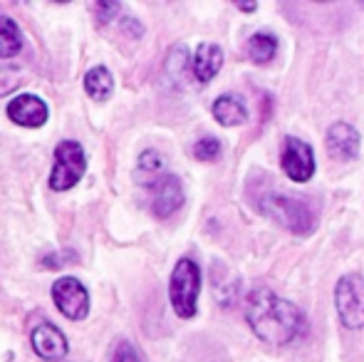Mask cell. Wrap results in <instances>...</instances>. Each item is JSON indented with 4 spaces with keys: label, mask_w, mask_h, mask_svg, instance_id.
<instances>
[{
    "label": "cell",
    "mask_w": 364,
    "mask_h": 362,
    "mask_svg": "<svg viewBox=\"0 0 364 362\" xmlns=\"http://www.w3.org/2000/svg\"><path fill=\"white\" fill-rule=\"evenodd\" d=\"M245 320L253 328L263 343L273 348L290 345L295 338H300L305 330V315L288 300L278 298L273 290L255 288L248 295V308H245Z\"/></svg>",
    "instance_id": "cell-1"
},
{
    "label": "cell",
    "mask_w": 364,
    "mask_h": 362,
    "mask_svg": "<svg viewBox=\"0 0 364 362\" xmlns=\"http://www.w3.org/2000/svg\"><path fill=\"white\" fill-rule=\"evenodd\" d=\"M198 290H201V268L191 258H181L171 273V283H168V298H171L178 318L196 315Z\"/></svg>",
    "instance_id": "cell-2"
},
{
    "label": "cell",
    "mask_w": 364,
    "mask_h": 362,
    "mask_svg": "<svg viewBox=\"0 0 364 362\" xmlns=\"http://www.w3.org/2000/svg\"><path fill=\"white\" fill-rule=\"evenodd\" d=\"M87 169V154L82 144L73 139H65L55 149L53 159V174H50V188L53 191H68L77 181L85 176Z\"/></svg>",
    "instance_id": "cell-3"
},
{
    "label": "cell",
    "mask_w": 364,
    "mask_h": 362,
    "mask_svg": "<svg viewBox=\"0 0 364 362\" xmlns=\"http://www.w3.org/2000/svg\"><path fill=\"white\" fill-rule=\"evenodd\" d=\"M263 211L295 233H310L312 226H315V218H312V211L307 208V203L290 196L273 193V196L263 198Z\"/></svg>",
    "instance_id": "cell-4"
},
{
    "label": "cell",
    "mask_w": 364,
    "mask_h": 362,
    "mask_svg": "<svg viewBox=\"0 0 364 362\" xmlns=\"http://www.w3.org/2000/svg\"><path fill=\"white\" fill-rule=\"evenodd\" d=\"M335 303L345 328H364V278L362 275H345L337 283Z\"/></svg>",
    "instance_id": "cell-5"
},
{
    "label": "cell",
    "mask_w": 364,
    "mask_h": 362,
    "mask_svg": "<svg viewBox=\"0 0 364 362\" xmlns=\"http://www.w3.org/2000/svg\"><path fill=\"white\" fill-rule=\"evenodd\" d=\"M53 300L58 310L70 320H85L90 315V293L87 288L73 275L55 280L53 285Z\"/></svg>",
    "instance_id": "cell-6"
},
{
    "label": "cell",
    "mask_w": 364,
    "mask_h": 362,
    "mask_svg": "<svg viewBox=\"0 0 364 362\" xmlns=\"http://www.w3.org/2000/svg\"><path fill=\"white\" fill-rule=\"evenodd\" d=\"M283 171L290 176L292 181L302 183L307 181L312 174H315V154L312 149L305 144L302 139H295V137H288L283 147Z\"/></svg>",
    "instance_id": "cell-7"
},
{
    "label": "cell",
    "mask_w": 364,
    "mask_h": 362,
    "mask_svg": "<svg viewBox=\"0 0 364 362\" xmlns=\"http://www.w3.org/2000/svg\"><path fill=\"white\" fill-rule=\"evenodd\" d=\"M149 188H151V211L159 218L171 216L173 211H178L183 206V183L178 176L164 174Z\"/></svg>",
    "instance_id": "cell-8"
},
{
    "label": "cell",
    "mask_w": 364,
    "mask_h": 362,
    "mask_svg": "<svg viewBox=\"0 0 364 362\" xmlns=\"http://www.w3.org/2000/svg\"><path fill=\"white\" fill-rule=\"evenodd\" d=\"M8 119L25 129H38L48 122V105L35 95H18L8 105Z\"/></svg>",
    "instance_id": "cell-9"
},
{
    "label": "cell",
    "mask_w": 364,
    "mask_h": 362,
    "mask_svg": "<svg viewBox=\"0 0 364 362\" xmlns=\"http://www.w3.org/2000/svg\"><path fill=\"white\" fill-rule=\"evenodd\" d=\"M30 343H33V350L43 360L53 362V360H60L68 355V338L63 335V330H58L50 323L35 325L33 335H30Z\"/></svg>",
    "instance_id": "cell-10"
},
{
    "label": "cell",
    "mask_w": 364,
    "mask_h": 362,
    "mask_svg": "<svg viewBox=\"0 0 364 362\" xmlns=\"http://www.w3.org/2000/svg\"><path fill=\"white\" fill-rule=\"evenodd\" d=\"M360 132L345 122H337L327 132V149L337 159H355L360 154Z\"/></svg>",
    "instance_id": "cell-11"
},
{
    "label": "cell",
    "mask_w": 364,
    "mask_h": 362,
    "mask_svg": "<svg viewBox=\"0 0 364 362\" xmlns=\"http://www.w3.org/2000/svg\"><path fill=\"white\" fill-rule=\"evenodd\" d=\"M220 65H223V50H220L218 45H211V43L198 45V50L193 53V60H191L193 78L203 85L211 82L218 75Z\"/></svg>",
    "instance_id": "cell-12"
},
{
    "label": "cell",
    "mask_w": 364,
    "mask_h": 362,
    "mask_svg": "<svg viewBox=\"0 0 364 362\" xmlns=\"http://www.w3.org/2000/svg\"><path fill=\"white\" fill-rule=\"evenodd\" d=\"M213 117L223 127H238L248 119V112L238 95H223L213 102Z\"/></svg>",
    "instance_id": "cell-13"
},
{
    "label": "cell",
    "mask_w": 364,
    "mask_h": 362,
    "mask_svg": "<svg viewBox=\"0 0 364 362\" xmlns=\"http://www.w3.org/2000/svg\"><path fill=\"white\" fill-rule=\"evenodd\" d=\"M85 90L95 102H105L114 92V78H112V73L105 65H97L85 75Z\"/></svg>",
    "instance_id": "cell-14"
},
{
    "label": "cell",
    "mask_w": 364,
    "mask_h": 362,
    "mask_svg": "<svg viewBox=\"0 0 364 362\" xmlns=\"http://www.w3.org/2000/svg\"><path fill=\"white\" fill-rule=\"evenodd\" d=\"M166 161L159 154L156 149H146L144 154L139 156V164H136V181L144 183V186H151L156 179H161L166 174Z\"/></svg>",
    "instance_id": "cell-15"
},
{
    "label": "cell",
    "mask_w": 364,
    "mask_h": 362,
    "mask_svg": "<svg viewBox=\"0 0 364 362\" xmlns=\"http://www.w3.org/2000/svg\"><path fill=\"white\" fill-rule=\"evenodd\" d=\"M23 50V33L8 15H0V58H15Z\"/></svg>",
    "instance_id": "cell-16"
},
{
    "label": "cell",
    "mask_w": 364,
    "mask_h": 362,
    "mask_svg": "<svg viewBox=\"0 0 364 362\" xmlns=\"http://www.w3.org/2000/svg\"><path fill=\"white\" fill-rule=\"evenodd\" d=\"M275 50H278V40L270 33H255L253 38L248 40V58L258 65L270 63Z\"/></svg>",
    "instance_id": "cell-17"
},
{
    "label": "cell",
    "mask_w": 364,
    "mask_h": 362,
    "mask_svg": "<svg viewBox=\"0 0 364 362\" xmlns=\"http://www.w3.org/2000/svg\"><path fill=\"white\" fill-rule=\"evenodd\" d=\"M25 82V73L18 65H3L0 68V97L10 95Z\"/></svg>",
    "instance_id": "cell-18"
},
{
    "label": "cell",
    "mask_w": 364,
    "mask_h": 362,
    "mask_svg": "<svg viewBox=\"0 0 364 362\" xmlns=\"http://www.w3.org/2000/svg\"><path fill=\"white\" fill-rule=\"evenodd\" d=\"M220 142L216 139V137H203V139H198L196 144H193V156L201 161H213L220 156Z\"/></svg>",
    "instance_id": "cell-19"
},
{
    "label": "cell",
    "mask_w": 364,
    "mask_h": 362,
    "mask_svg": "<svg viewBox=\"0 0 364 362\" xmlns=\"http://www.w3.org/2000/svg\"><path fill=\"white\" fill-rule=\"evenodd\" d=\"M112 362H141L139 353L132 343H119L114 348V355H112Z\"/></svg>",
    "instance_id": "cell-20"
},
{
    "label": "cell",
    "mask_w": 364,
    "mask_h": 362,
    "mask_svg": "<svg viewBox=\"0 0 364 362\" xmlns=\"http://www.w3.org/2000/svg\"><path fill=\"white\" fill-rule=\"evenodd\" d=\"M119 10H122L119 3H97L95 5V15H97V20H100V23H107V20L117 18V13H119Z\"/></svg>",
    "instance_id": "cell-21"
},
{
    "label": "cell",
    "mask_w": 364,
    "mask_h": 362,
    "mask_svg": "<svg viewBox=\"0 0 364 362\" xmlns=\"http://www.w3.org/2000/svg\"><path fill=\"white\" fill-rule=\"evenodd\" d=\"M238 8H245V10H248V13H250V10L255 8V3H238Z\"/></svg>",
    "instance_id": "cell-22"
}]
</instances>
